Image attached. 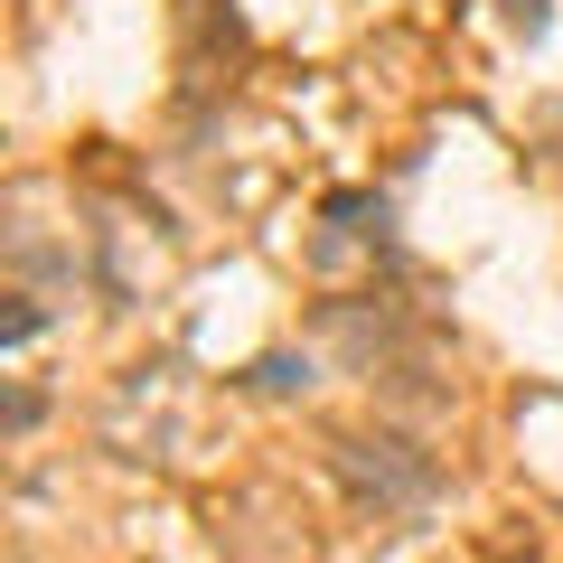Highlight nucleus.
I'll return each instance as SVG.
<instances>
[{"mask_svg": "<svg viewBox=\"0 0 563 563\" xmlns=\"http://www.w3.org/2000/svg\"><path fill=\"white\" fill-rule=\"evenodd\" d=\"M254 385H263V395H291V385H310V366H301V357H263Z\"/></svg>", "mask_w": 563, "mask_h": 563, "instance_id": "nucleus-1", "label": "nucleus"}, {"mask_svg": "<svg viewBox=\"0 0 563 563\" xmlns=\"http://www.w3.org/2000/svg\"><path fill=\"white\" fill-rule=\"evenodd\" d=\"M544 20H554V0H507V29L517 38H544Z\"/></svg>", "mask_w": 563, "mask_h": 563, "instance_id": "nucleus-2", "label": "nucleus"}]
</instances>
